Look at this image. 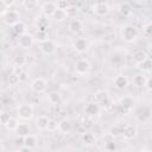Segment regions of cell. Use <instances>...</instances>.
Listing matches in <instances>:
<instances>
[{"label": "cell", "mask_w": 152, "mask_h": 152, "mask_svg": "<svg viewBox=\"0 0 152 152\" xmlns=\"http://www.w3.org/2000/svg\"><path fill=\"white\" fill-rule=\"evenodd\" d=\"M70 128H71V125H70V122L66 119H63V120H61L58 122V131L61 133L65 134V133H68L70 131Z\"/></svg>", "instance_id": "cb8c5ba5"}, {"label": "cell", "mask_w": 152, "mask_h": 152, "mask_svg": "<svg viewBox=\"0 0 152 152\" xmlns=\"http://www.w3.org/2000/svg\"><path fill=\"white\" fill-rule=\"evenodd\" d=\"M17 152H32V148H30V147H26V146H23V147H20Z\"/></svg>", "instance_id": "f6af8a7d"}, {"label": "cell", "mask_w": 152, "mask_h": 152, "mask_svg": "<svg viewBox=\"0 0 152 152\" xmlns=\"http://www.w3.org/2000/svg\"><path fill=\"white\" fill-rule=\"evenodd\" d=\"M34 43V37L30 33H24L18 37V45L21 49H30Z\"/></svg>", "instance_id": "8992f818"}, {"label": "cell", "mask_w": 152, "mask_h": 152, "mask_svg": "<svg viewBox=\"0 0 152 152\" xmlns=\"http://www.w3.org/2000/svg\"><path fill=\"white\" fill-rule=\"evenodd\" d=\"M48 100L51 104H59L61 101H62V97L59 95V93L57 91H51L49 95H48Z\"/></svg>", "instance_id": "d4e9b609"}, {"label": "cell", "mask_w": 152, "mask_h": 152, "mask_svg": "<svg viewBox=\"0 0 152 152\" xmlns=\"http://www.w3.org/2000/svg\"><path fill=\"white\" fill-rule=\"evenodd\" d=\"M25 63H26V57L25 56H21V55H19V56H15L14 58H13V64H14V66H23V65H25Z\"/></svg>", "instance_id": "d6a6232c"}, {"label": "cell", "mask_w": 152, "mask_h": 152, "mask_svg": "<svg viewBox=\"0 0 152 152\" xmlns=\"http://www.w3.org/2000/svg\"><path fill=\"white\" fill-rule=\"evenodd\" d=\"M77 13H78V8H77L76 6H74V5H70V6H69V7L65 10L66 18H69V19H71V20L76 18Z\"/></svg>", "instance_id": "83f0119b"}, {"label": "cell", "mask_w": 152, "mask_h": 152, "mask_svg": "<svg viewBox=\"0 0 152 152\" xmlns=\"http://www.w3.org/2000/svg\"><path fill=\"white\" fill-rule=\"evenodd\" d=\"M8 10H10V7L6 5V2L4 0H0V15H4Z\"/></svg>", "instance_id": "7bdbcfd3"}, {"label": "cell", "mask_w": 152, "mask_h": 152, "mask_svg": "<svg viewBox=\"0 0 152 152\" xmlns=\"http://www.w3.org/2000/svg\"><path fill=\"white\" fill-rule=\"evenodd\" d=\"M15 132L18 133L19 137L25 138V137L30 135V126H28L27 124H19L18 128L15 129Z\"/></svg>", "instance_id": "ffe728a7"}, {"label": "cell", "mask_w": 152, "mask_h": 152, "mask_svg": "<svg viewBox=\"0 0 152 152\" xmlns=\"http://www.w3.org/2000/svg\"><path fill=\"white\" fill-rule=\"evenodd\" d=\"M93 12H94L96 15L103 17V15L108 14V12H109V5H108L107 2H103V1L95 2V4L93 5Z\"/></svg>", "instance_id": "9c48e42d"}, {"label": "cell", "mask_w": 152, "mask_h": 152, "mask_svg": "<svg viewBox=\"0 0 152 152\" xmlns=\"http://www.w3.org/2000/svg\"><path fill=\"white\" fill-rule=\"evenodd\" d=\"M146 81H147L146 76L140 75V74H139V75H135L134 78H133V83H134V86H137V87H145Z\"/></svg>", "instance_id": "f546056e"}, {"label": "cell", "mask_w": 152, "mask_h": 152, "mask_svg": "<svg viewBox=\"0 0 152 152\" xmlns=\"http://www.w3.org/2000/svg\"><path fill=\"white\" fill-rule=\"evenodd\" d=\"M57 129H58V122L56 120H53V119H50L49 125H48V131L49 132H55Z\"/></svg>", "instance_id": "74e56055"}, {"label": "cell", "mask_w": 152, "mask_h": 152, "mask_svg": "<svg viewBox=\"0 0 152 152\" xmlns=\"http://www.w3.org/2000/svg\"><path fill=\"white\" fill-rule=\"evenodd\" d=\"M89 48V42L86 39V38H77L75 42H74V49L76 52L78 53H83L88 50Z\"/></svg>", "instance_id": "8fae6325"}, {"label": "cell", "mask_w": 152, "mask_h": 152, "mask_svg": "<svg viewBox=\"0 0 152 152\" xmlns=\"http://www.w3.org/2000/svg\"><path fill=\"white\" fill-rule=\"evenodd\" d=\"M94 102H96L99 106H108L110 103L109 101V93L107 90H99L94 95Z\"/></svg>", "instance_id": "52a82bcc"}, {"label": "cell", "mask_w": 152, "mask_h": 152, "mask_svg": "<svg viewBox=\"0 0 152 152\" xmlns=\"http://www.w3.org/2000/svg\"><path fill=\"white\" fill-rule=\"evenodd\" d=\"M4 1L6 2V5H7L8 7H11V6H12V5L14 4V1H13V0H11V1H8V0H4Z\"/></svg>", "instance_id": "bcb514c9"}, {"label": "cell", "mask_w": 152, "mask_h": 152, "mask_svg": "<svg viewBox=\"0 0 152 152\" xmlns=\"http://www.w3.org/2000/svg\"><path fill=\"white\" fill-rule=\"evenodd\" d=\"M2 17V20H4V23L7 25V26H14L15 24H18L20 20V14H19V12L18 11H15V10H8L4 15H1Z\"/></svg>", "instance_id": "3957f363"}, {"label": "cell", "mask_w": 152, "mask_h": 152, "mask_svg": "<svg viewBox=\"0 0 152 152\" xmlns=\"http://www.w3.org/2000/svg\"><path fill=\"white\" fill-rule=\"evenodd\" d=\"M84 113L87 116L94 118L100 113V106L96 102H89V103H87V106L84 108Z\"/></svg>", "instance_id": "5bb4252c"}, {"label": "cell", "mask_w": 152, "mask_h": 152, "mask_svg": "<svg viewBox=\"0 0 152 152\" xmlns=\"http://www.w3.org/2000/svg\"><path fill=\"white\" fill-rule=\"evenodd\" d=\"M81 125H82V127L83 128H90V127H93V118H89V116H84L83 119H82V121H81Z\"/></svg>", "instance_id": "8d00e7d4"}, {"label": "cell", "mask_w": 152, "mask_h": 152, "mask_svg": "<svg viewBox=\"0 0 152 152\" xmlns=\"http://www.w3.org/2000/svg\"><path fill=\"white\" fill-rule=\"evenodd\" d=\"M48 25H49V23H48V18H46L45 15L39 17V18L37 19V27H38V31H45V32H46Z\"/></svg>", "instance_id": "484cf974"}, {"label": "cell", "mask_w": 152, "mask_h": 152, "mask_svg": "<svg viewBox=\"0 0 152 152\" xmlns=\"http://www.w3.org/2000/svg\"><path fill=\"white\" fill-rule=\"evenodd\" d=\"M104 150L108 151V152H112V151H115L116 150V144L114 141H107L104 144Z\"/></svg>", "instance_id": "60d3db41"}, {"label": "cell", "mask_w": 152, "mask_h": 152, "mask_svg": "<svg viewBox=\"0 0 152 152\" xmlns=\"http://www.w3.org/2000/svg\"><path fill=\"white\" fill-rule=\"evenodd\" d=\"M122 131H124V127H121L119 125H114L109 128V135L113 138H116L119 135H122Z\"/></svg>", "instance_id": "f1b7e54d"}, {"label": "cell", "mask_w": 152, "mask_h": 152, "mask_svg": "<svg viewBox=\"0 0 152 152\" xmlns=\"http://www.w3.org/2000/svg\"><path fill=\"white\" fill-rule=\"evenodd\" d=\"M139 69H140L141 71H144V72L151 71V70H152V59H150V58L145 59L142 63L139 64Z\"/></svg>", "instance_id": "4dcf8cb0"}, {"label": "cell", "mask_w": 152, "mask_h": 152, "mask_svg": "<svg viewBox=\"0 0 152 152\" xmlns=\"http://www.w3.org/2000/svg\"><path fill=\"white\" fill-rule=\"evenodd\" d=\"M56 5H57V8H58V10H62V11H65V10L70 6L66 0H59V1L56 2Z\"/></svg>", "instance_id": "f35d334b"}, {"label": "cell", "mask_w": 152, "mask_h": 152, "mask_svg": "<svg viewBox=\"0 0 152 152\" xmlns=\"http://www.w3.org/2000/svg\"><path fill=\"white\" fill-rule=\"evenodd\" d=\"M52 18H53L55 20H57V21H63L64 19H66L65 11H62V10H58V8H57V11L55 12V14H53Z\"/></svg>", "instance_id": "d590c367"}, {"label": "cell", "mask_w": 152, "mask_h": 152, "mask_svg": "<svg viewBox=\"0 0 152 152\" xmlns=\"http://www.w3.org/2000/svg\"><path fill=\"white\" fill-rule=\"evenodd\" d=\"M145 87L148 89V90H152V77H150V78H147V81H146V84H145Z\"/></svg>", "instance_id": "ee69618b"}, {"label": "cell", "mask_w": 152, "mask_h": 152, "mask_svg": "<svg viewBox=\"0 0 152 152\" xmlns=\"http://www.w3.org/2000/svg\"><path fill=\"white\" fill-rule=\"evenodd\" d=\"M30 87H31V89H32L34 93L42 94V93H44V91L46 90V88H48V82H46V80H44L43 77H38V78H34V80L31 82Z\"/></svg>", "instance_id": "5b68a950"}, {"label": "cell", "mask_w": 152, "mask_h": 152, "mask_svg": "<svg viewBox=\"0 0 152 152\" xmlns=\"http://www.w3.org/2000/svg\"><path fill=\"white\" fill-rule=\"evenodd\" d=\"M120 34H121V38L127 42V43H132L134 42L137 38H138V28L134 26V25H131V24H126L121 27V31H120Z\"/></svg>", "instance_id": "6da1fadb"}, {"label": "cell", "mask_w": 152, "mask_h": 152, "mask_svg": "<svg viewBox=\"0 0 152 152\" xmlns=\"http://www.w3.org/2000/svg\"><path fill=\"white\" fill-rule=\"evenodd\" d=\"M12 28H13V32H14L15 34H18V37H19V36L26 33V28H27V27H26V24L20 20V21H19L18 24H15Z\"/></svg>", "instance_id": "7402d4cb"}, {"label": "cell", "mask_w": 152, "mask_h": 152, "mask_svg": "<svg viewBox=\"0 0 152 152\" xmlns=\"http://www.w3.org/2000/svg\"><path fill=\"white\" fill-rule=\"evenodd\" d=\"M81 141L86 146H93L96 142V137L90 132H84L81 135Z\"/></svg>", "instance_id": "9a60e30c"}, {"label": "cell", "mask_w": 152, "mask_h": 152, "mask_svg": "<svg viewBox=\"0 0 152 152\" xmlns=\"http://www.w3.org/2000/svg\"><path fill=\"white\" fill-rule=\"evenodd\" d=\"M138 134V129L135 126L133 125H127L124 127V131H122V137L124 139L126 140H133Z\"/></svg>", "instance_id": "7c38bea8"}, {"label": "cell", "mask_w": 152, "mask_h": 152, "mask_svg": "<svg viewBox=\"0 0 152 152\" xmlns=\"http://www.w3.org/2000/svg\"><path fill=\"white\" fill-rule=\"evenodd\" d=\"M19 124H20V122H19L15 118H12V116H11V119L8 120V122L6 124V126H5V127H6L8 131H15V129L18 128Z\"/></svg>", "instance_id": "1f68e13d"}, {"label": "cell", "mask_w": 152, "mask_h": 152, "mask_svg": "<svg viewBox=\"0 0 152 152\" xmlns=\"http://www.w3.org/2000/svg\"><path fill=\"white\" fill-rule=\"evenodd\" d=\"M18 118L24 121H30L33 116V107L30 103H21L17 107Z\"/></svg>", "instance_id": "7a4b0ae2"}, {"label": "cell", "mask_w": 152, "mask_h": 152, "mask_svg": "<svg viewBox=\"0 0 152 152\" xmlns=\"http://www.w3.org/2000/svg\"><path fill=\"white\" fill-rule=\"evenodd\" d=\"M132 6H131V4L129 2H121L120 5H119V12L121 13V14H124L125 17H128V15H131L132 14Z\"/></svg>", "instance_id": "d6986e66"}, {"label": "cell", "mask_w": 152, "mask_h": 152, "mask_svg": "<svg viewBox=\"0 0 152 152\" xmlns=\"http://www.w3.org/2000/svg\"><path fill=\"white\" fill-rule=\"evenodd\" d=\"M127 86H128V78H127L126 76L119 75V76L115 77V80H114V87H115L116 89L122 90V89H125Z\"/></svg>", "instance_id": "e0dca14e"}, {"label": "cell", "mask_w": 152, "mask_h": 152, "mask_svg": "<svg viewBox=\"0 0 152 152\" xmlns=\"http://www.w3.org/2000/svg\"><path fill=\"white\" fill-rule=\"evenodd\" d=\"M36 39H37L40 44L44 43V42H46V40L49 39L48 32H45V31H37V33H36Z\"/></svg>", "instance_id": "836d02e7"}, {"label": "cell", "mask_w": 152, "mask_h": 152, "mask_svg": "<svg viewBox=\"0 0 152 152\" xmlns=\"http://www.w3.org/2000/svg\"><path fill=\"white\" fill-rule=\"evenodd\" d=\"M133 59H134V62L139 65V64L142 63L145 59H147V55H146V52L142 51V50H137V51L133 53Z\"/></svg>", "instance_id": "44dd1931"}, {"label": "cell", "mask_w": 152, "mask_h": 152, "mask_svg": "<svg viewBox=\"0 0 152 152\" xmlns=\"http://www.w3.org/2000/svg\"><path fill=\"white\" fill-rule=\"evenodd\" d=\"M140 152H152L151 150H147V148H142V150H140Z\"/></svg>", "instance_id": "7dc6e473"}, {"label": "cell", "mask_w": 152, "mask_h": 152, "mask_svg": "<svg viewBox=\"0 0 152 152\" xmlns=\"http://www.w3.org/2000/svg\"><path fill=\"white\" fill-rule=\"evenodd\" d=\"M90 68H91L90 66V63L86 58H81V59L76 61V63H75V71L78 75H81V76L87 75L90 71Z\"/></svg>", "instance_id": "277c9868"}, {"label": "cell", "mask_w": 152, "mask_h": 152, "mask_svg": "<svg viewBox=\"0 0 152 152\" xmlns=\"http://www.w3.org/2000/svg\"><path fill=\"white\" fill-rule=\"evenodd\" d=\"M134 106V100L131 96H124L119 100V107L124 109V112H129Z\"/></svg>", "instance_id": "4fadbf2b"}, {"label": "cell", "mask_w": 152, "mask_h": 152, "mask_svg": "<svg viewBox=\"0 0 152 152\" xmlns=\"http://www.w3.org/2000/svg\"><path fill=\"white\" fill-rule=\"evenodd\" d=\"M21 5H23V7H24L25 10H27V11H33V10H36V8L38 7V1H37V0H24V1L21 2Z\"/></svg>", "instance_id": "4316f807"}, {"label": "cell", "mask_w": 152, "mask_h": 152, "mask_svg": "<svg viewBox=\"0 0 152 152\" xmlns=\"http://www.w3.org/2000/svg\"><path fill=\"white\" fill-rule=\"evenodd\" d=\"M56 11H57V5L53 1H46V2H44L42 5V13L46 18L53 17V14H55Z\"/></svg>", "instance_id": "ba28073f"}, {"label": "cell", "mask_w": 152, "mask_h": 152, "mask_svg": "<svg viewBox=\"0 0 152 152\" xmlns=\"http://www.w3.org/2000/svg\"><path fill=\"white\" fill-rule=\"evenodd\" d=\"M39 48H40V50H42L43 53H45V55H53L56 52L57 45H56V43L52 39H48L46 42L42 43L39 45Z\"/></svg>", "instance_id": "30bf717a"}, {"label": "cell", "mask_w": 152, "mask_h": 152, "mask_svg": "<svg viewBox=\"0 0 152 152\" xmlns=\"http://www.w3.org/2000/svg\"><path fill=\"white\" fill-rule=\"evenodd\" d=\"M7 81H8V84H10V86H17V84L20 82V76H18V75L11 72V74L8 75Z\"/></svg>", "instance_id": "e575fe53"}, {"label": "cell", "mask_w": 152, "mask_h": 152, "mask_svg": "<svg viewBox=\"0 0 152 152\" xmlns=\"http://www.w3.org/2000/svg\"><path fill=\"white\" fill-rule=\"evenodd\" d=\"M68 28H69V31L72 32V33H78V32L82 31V28H83V24H82V21L78 20V19H72V20L69 21V24H68Z\"/></svg>", "instance_id": "2e32d148"}, {"label": "cell", "mask_w": 152, "mask_h": 152, "mask_svg": "<svg viewBox=\"0 0 152 152\" xmlns=\"http://www.w3.org/2000/svg\"><path fill=\"white\" fill-rule=\"evenodd\" d=\"M10 119H11L10 114H7V113H1L0 114V122H1L2 126H6V124L8 122Z\"/></svg>", "instance_id": "b9f144b4"}, {"label": "cell", "mask_w": 152, "mask_h": 152, "mask_svg": "<svg viewBox=\"0 0 152 152\" xmlns=\"http://www.w3.org/2000/svg\"><path fill=\"white\" fill-rule=\"evenodd\" d=\"M142 31H144V34H145V36L152 37V23L146 24V25L142 27Z\"/></svg>", "instance_id": "ab89813d"}, {"label": "cell", "mask_w": 152, "mask_h": 152, "mask_svg": "<svg viewBox=\"0 0 152 152\" xmlns=\"http://www.w3.org/2000/svg\"><path fill=\"white\" fill-rule=\"evenodd\" d=\"M23 144H24V146H26V147L33 148V147H36V145H37V138H36L34 135L30 134V135H27V137H25V138L23 139Z\"/></svg>", "instance_id": "603a6c76"}, {"label": "cell", "mask_w": 152, "mask_h": 152, "mask_svg": "<svg viewBox=\"0 0 152 152\" xmlns=\"http://www.w3.org/2000/svg\"><path fill=\"white\" fill-rule=\"evenodd\" d=\"M49 121H50V119H49L46 115H40V116H38L37 120H36V126H37V128L40 129V131H46V129H48Z\"/></svg>", "instance_id": "ac0fdd59"}]
</instances>
